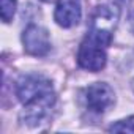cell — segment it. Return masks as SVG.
<instances>
[{
    "instance_id": "cell-1",
    "label": "cell",
    "mask_w": 134,
    "mask_h": 134,
    "mask_svg": "<svg viewBox=\"0 0 134 134\" xmlns=\"http://www.w3.org/2000/svg\"><path fill=\"white\" fill-rule=\"evenodd\" d=\"M118 13L110 5H101L96 8L90 30L82 40L77 51V63L87 71H101L107 62V47L112 41V32L115 29Z\"/></svg>"
},
{
    "instance_id": "cell-2",
    "label": "cell",
    "mask_w": 134,
    "mask_h": 134,
    "mask_svg": "<svg viewBox=\"0 0 134 134\" xmlns=\"http://www.w3.org/2000/svg\"><path fill=\"white\" fill-rule=\"evenodd\" d=\"M16 95L24 104L21 118L30 126L40 125L55 103L52 82L41 74H25L16 82Z\"/></svg>"
},
{
    "instance_id": "cell-3",
    "label": "cell",
    "mask_w": 134,
    "mask_h": 134,
    "mask_svg": "<svg viewBox=\"0 0 134 134\" xmlns=\"http://www.w3.org/2000/svg\"><path fill=\"white\" fill-rule=\"evenodd\" d=\"M22 44L24 51L33 57H44L51 51V40L47 30L36 24H30L24 30Z\"/></svg>"
},
{
    "instance_id": "cell-4",
    "label": "cell",
    "mask_w": 134,
    "mask_h": 134,
    "mask_svg": "<svg viewBox=\"0 0 134 134\" xmlns=\"http://www.w3.org/2000/svg\"><path fill=\"white\" fill-rule=\"evenodd\" d=\"M85 99H87V106L90 110L96 114H103L115 103V93L109 84L95 82L87 88Z\"/></svg>"
},
{
    "instance_id": "cell-5",
    "label": "cell",
    "mask_w": 134,
    "mask_h": 134,
    "mask_svg": "<svg viewBox=\"0 0 134 134\" xmlns=\"http://www.w3.org/2000/svg\"><path fill=\"white\" fill-rule=\"evenodd\" d=\"M82 16L81 0H57L54 13L55 22L63 29H71L79 24Z\"/></svg>"
},
{
    "instance_id": "cell-6",
    "label": "cell",
    "mask_w": 134,
    "mask_h": 134,
    "mask_svg": "<svg viewBox=\"0 0 134 134\" xmlns=\"http://www.w3.org/2000/svg\"><path fill=\"white\" fill-rule=\"evenodd\" d=\"M109 131H112V132H134V115L112 125L109 128Z\"/></svg>"
},
{
    "instance_id": "cell-7",
    "label": "cell",
    "mask_w": 134,
    "mask_h": 134,
    "mask_svg": "<svg viewBox=\"0 0 134 134\" xmlns=\"http://www.w3.org/2000/svg\"><path fill=\"white\" fill-rule=\"evenodd\" d=\"M16 0H2V19L3 22H10L16 13Z\"/></svg>"
},
{
    "instance_id": "cell-8",
    "label": "cell",
    "mask_w": 134,
    "mask_h": 134,
    "mask_svg": "<svg viewBox=\"0 0 134 134\" xmlns=\"http://www.w3.org/2000/svg\"><path fill=\"white\" fill-rule=\"evenodd\" d=\"M132 32H134V16H132Z\"/></svg>"
},
{
    "instance_id": "cell-9",
    "label": "cell",
    "mask_w": 134,
    "mask_h": 134,
    "mask_svg": "<svg viewBox=\"0 0 134 134\" xmlns=\"http://www.w3.org/2000/svg\"><path fill=\"white\" fill-rule=\"evenodd\" d=\"M43 2H47L49 3V2H54V0H43Z\"/></svg>"
}]
</instances>
